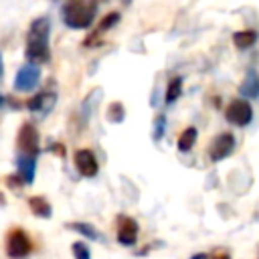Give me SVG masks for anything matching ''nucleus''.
Wrapping results in <instances>:
<instances>
[{"label": "nucleus", "instance_id": "nucleus-1", "mask_svg": "<svg viewBox=\"0 0 259 259\" xmlns=\"http://www.w3.org/2000/svg\"><path fill=\"white\" fill-rule=\"evenodd\" d=\"M49 36H51V20L47 16H38L30 22L26 34V59L34 65L49 61Z\"/></svg>", "mask_w": 259, "mask_h": 259}, {"label": "nucleus", "instance_id": "nucleus-2", "mask_svg": "<svg viewBox=\"0 0 259 259\" xmlns=\"http://www.w3.org/2000/svg\"><path fill=\"white\" fill-rule=\"evenodd\" d=\"M97 12V2L95 0H67L61 14L63 22L69 28H87Z\"/></svg>", "mask_w": 259, "mask_h": 259}, {"label": "nucleus", "instance_id": "nucleus-3", "mask_svg": "<svg viewBox=\"0 0 259 259\" xmlns=\"http://www.w3.org/2000/svg\"><path fill=\"white\" fill-rule=\"evenodd\" d=\"M30 253H32V243H30V237L26 235V231L20 227L10 229L6 235V255L10 259H24Z\"/></svg>", "mask_w": 259, "mask_h": 259}, {"label": "nucleus", "instance_id": "nucleus-4", "mask_svg": "<svg viewBox=\"0 0 259 259\" xmlns=\"http://www.w3.org/2000/svg\"><path fill=\"white\" fill-rule=\"evenodd\" d=\"M40 138H38V132L32 123H22L20 130H18V136H16V146H18V152L20 154H26V156H36L38 150H40Z\"/></svg>", "mask_w": 259, "mask_h": 259}, {"label": "nucleus", "instance_id": "nucleus-5", "mask_svg": "<svg viewBox=\"0 0 259 259\" xmlns=\"http://www.w3.org/2000/svg\"><path fill=\"white\" fill-rule=\"evenodd\" d=\"M225 117L229 123L233 125H247L251 119H253V109H251V103L247 99H233L229 105H227V111H225Z\"/></svg>", "mask_w": 259, "mask_h": 259}, {"label": "nucleus", "instance_id": "nucleus-6", "mask_svg": "<svg viewBox=\"0 0 259 259\" xmlns=\"http://www.w3.org/2000/svg\"><path fill=\"white\" fill-rule=\"evenodd\" d=\"M40 81V67L34 65V63H28V65H22L14 77V89L16 91H32Z\"/></svg>", "mask_w": 259, "mask_h": 259}, {"label": "nucleus", "instance_id": "nucleus-7", "mask_svg": "<svg viewBox=\"0 0 259 259\" xmlns=\"http://www.w3.org/2000/svg\"><path fill=\"white\" fill-rule=\"evenodd\" d=\"M233 150H235V136L233 134H219L208 148V156L212 162H221L227 156H231Z\"/></svg>", "mask_w": 259, "mask_h": 259}, {"label": "nucleus", "instance_id": "nucleus-8", "mask_svg": "<svg viewBox=\"0 0 259 259\" xmlns=\"http://www.w3.org/2000/svg\"><path fill=\"white\" fill-rule=\"evenodd\" d=\"M75 168L79 170V174L81 176H85V178H93L95 174H97V170H99V164H97V158H95V154L91 152V150H77L75 152Z\"/></svg>", "mask_w": 259, "mask_h": 259}, {"label": "nucleus", "instance_id": "nucleus-9", "mask_svg": "<svg viewBox=\"0 0 259 259\" xmlns=\"http://www.w3.org/2000/svg\"><path fill=\"white\" fill-rule=\"evenodd\" d=\"M138 223L127 217V214H119L117 217V241L123 245V247H130L136 243L138 239Z\"/></svg>", "mask_w": 259, "mask_h": 259}, {"label": "nucleus", "instance_id": "nucleus-10", "mask_svg": "<svg viewBox=\"0 0 259 259\" xmlns=\"http://www.w3.org/2000/svg\"><path fill=\"white\" fill-rule=\"evenodd\" d=\"M16 168H18V176L24 184H32L34 180V170H36V156H26V154H18L16 156Z\"/></svg>", "mask_w": 259, "mask_h": 259}, {"label": "nucleus", "instance_id": "nucleus-11", "mask_svg": "<svg viewBox=\"0 0 259 259\" xmlns=\"http://www.w3.org/2000/svg\"><path fill=\"white\" fill-rule=\"evenodd\" d=\"M53 105H55V93H47V91L36 93V95L28 101V109H30V111H40V113H47Z\"/></svg>", "mask_w": 259, "mask_h": 259}, {"label": "nucleus", "instance_id": "nucleus-12", "mask_svg": "<svg viewBox=\"0 0 259 259\" xmlns=\"http://www.w3.org/2000/svg\"><path fill=\"white\" fill-rule=\"evenodd\" d=\"M241 95L249 97V99H257L259 97V73L257 71H249L245 75V81L241 83Z\"/></svg>", "mask_w": 259, "mask_h": 259}, {"label": "nucleus", "instance_id": "nucleus-13", "mask_svg": "<svg viewBox=\"0 0 259 259\" xmlns=\"http://www.w3.org/2000/svg\"><path fill=\"white\" fill-rule=\"evenodd\" d=\"M28 208L32 210V214L40 217V219H49L53 214V208H51V202L45 198V196H30L28 198Z\"/></svg>", "mask_w": 259, "mask_h": 259}, {"label": "nucleus", "instance_id": "nucleus-14", "mask_svg": "<svg viewBox=\"0 0 259 259\" xmlns=\"http://www.w3.org/2000/svg\"><path fill=\"white\" fill-rule=\"evenodd\" d=\"M67 229L77 231V233L85 235V237H87V239H91V241H103L101 233H99L93 225H89V223H69V225H67Z\"/></svg>", "mask_w": 259, "mask_h": 259}, {"label": "nucleus", "instance_id": "nucleus-15", "mask_svg": "<svg viewBox=\"0 0 259 259\" xmlns=\"http://www.w3.org/2000/svg\"><path fill=\"white\" fill-rule=\"evenodd\" d=\"M255 40H257V32H255V30H239V32L233 34V42H235V47L241 49V51H245V49H249L251 45H255Z\"/></svg>", "mask_w": 259, "mask_h": 259}, {"label": "nucleus", "instance_id": "nucleus-16", "mask_svg": "<svg viewBox=\"0 0 259 259\" xmlns=\"http://www.w3.org/2000/svg\"><path fill=\"white\" fill-rule=\"evenodd\" d=\"M196 136H198L196 127H186V130L178 136V150H180V152H190L192 146H194V142H196Z\"/></svg>", "mask_w": 259, "mask_h": 259}, {"label": "nucleus", "instance_id": "nucleus-17", "mask_svg": "<svg viewBox=\"0 0 259 259\" xmlns=\"http://www.w3.org/2000/svg\"><path fill=\"white\" fill-rule=\"evenodd\" d=\"M182 93V79L180 77H174L170 79L168 83V89H166V103H174Z\"/></svg>", "mask_w": 259, "mask_h": 259}, {"label": "nucleus", "instance_id": "nucleus-18", "mask_svg": "<svg viewBox=\"0 0 259 259\" xmlns=\"http://www.w3.org/2000/svg\"><path fill=\"white\" fill-rule=\"evenodd\" d=\"M123 117H125V109H123V105L119 101H115V103H111L107 107V119L109 121L119 123V121H123Z\"/></svg>", "mask_w": 259, "mask_h": 259}, {"label": "nucleus", "instance_id": "nucleus-19", "mask_svg": "<svg viewBox=\"0 0 259 259\" xmlns=\"http://www.w3.org/2000/svg\"><path fill=\"white\" fill-rule=\"evenodd\" d=\"M117 20H119V14H117V12H109V14H105V16H103V20L99 22V26H97L95 34H103L107 28H111L113 24H117Z\"/></svg>", "mask_w": 259, "mask_h": 259}, {"label": "nucleus", "instance_id": "nucleus-20", "mask_svg": "<svg viewBox=\"0 0 259 259\" xmlns=\"http://www.w3.org/2000/svg\"><path fill=\"white\" fill-rule=\"evenodd\" d=\"M71 249H73L75 259H91V251H89L87 243H83V241H75V243L71 245Z\"/></svg>", "mask_w": 259, "mask_h": 259}, {"label": "nucleus", "instance_id": "nucleus-21", "mask_svg": "<svg viewBox=\"0 0 259 259\" xmlns=\"http://www.w3.org/2000/svg\"><path fill=\"white\" fill-rule=\"evenodd\" d=\"M164 127H166V115H158L154 121V140H160L164 136Z\"/></svg>", "mask_w": 259, "mask_h": 259}, {"label": "nucleus", "instance_id": "nucleus-22", "mask_svg": "<svg viewBox=\"0 0 259 259\" xmlns=\"http://www.w3.org/2000/svg\"><path fill=\"white\" fill-rule=\"evenodd\" d=\"M20 178V176H18ZM16 176H8V184H10V188L12 190H20V184H24L22 180H18Z\"/></svg>", "mask_w": 259, "mask_h": 259}, {"label": "nucleus", "instance_id": "nucleus-23", "mask_svg": "<svg viewBox=\"0 0 259 259\" xmlns=\"http://www.w3.org/2000/svg\"><path fill=\"white\" fill-rule=\"evenodd\" d=\"M210 259H231V255H229L225 249H217V251H212Z\"/></svg>", "mask_w": 259, "mask_h": 259}, {"label": "nucleus", "instance_id": "nucleus-24", "mask_svg": "<svg viewBox=\"0 0 259 259\" xmlns=\"http://www.w3.org/2000/svg\"><path fill=\"white\" fill-rule=\"evenodd\" d=\"M190 259H208V257H206L204 253H196V255H192Z\"/></svg>", "mask_w": 259, "mask_h": 259}, {"label": "nucleus", "instance_id": "nucleus-25", "mask_svg": "<svg viewBox=\"0 0 259 259\" xmlns=\"http://www.w3.org/2000/svg\"><path fill=\"white\" fill-rule=\"evenodd\" d=\"M2 73H4V65H2V55H0V79H2Z\"/></svg>", "mask_w": 259, "mask_h": 259}, {"label": "nucleus", "instance_id": "nucleus-26", "mask_svg": "<svg viewBox=\"0 0 259 259\" xmlns=\"http://www.w3.org/2000/svg\"><path fill=\"white\" fill-rule=\"evenodd\" d=\"M2 103H4V97H2V95H0V105H2Z\"/></svg>", "mask_w": 259, "mask_h": 259}]
</instances>
